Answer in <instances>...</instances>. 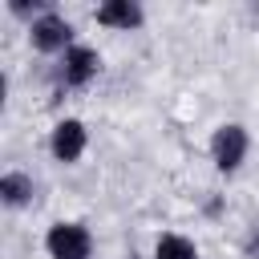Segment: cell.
Returning a JSON list of instances; mask_svg holds the SVG:
<instances>
[{"instance_id":"obj_1","label":"cell","mask_w":259,"mask_h":259,"mask_svg":"<svg viewBox=\"0 0 259 259\" xmlns=\"http://www.w3.org/2000/svg\"><path fill=\"white\" fill-rule=\"evenodd\" d=\"M49 255L53 259H89V231L77 223H57L49 231Z\"/></svg>"},{"instance_id":"obj_2","label":"cell","mask_w":259,"mask_h":259,"mask_svg":"<svg viewBox=\"0 0 259 259\" xmlns=\"http://www.w3.org/2000/svg\"><path fill=\"white\" fill-rule=\"evenodd\" d=\"M243 154H247V134L239 125H223L214 134V162H219V170H235L243 162Z\"/></svg>"},{"instance_id":"obj_3","label":"cell","mask_w":259,"mask_h":259,"mask_svg":"<svg viewBox=\"0 0 259 259\" xmlns=\"http://www.w3.org/2000/svg\"><path fill=\"white\" fill-rule=\"evenodd\" d=\"M69 24L61 20V16H40L36 24H32V45L36 49H45V53H53V49H65L69 45Z\"/></svg>"},{"instance_id":"obj_4","label":"cell","mask_w":259,"mask_h":259,"mask_svg":"<svg viewBox=\"0 0 259 259\" xmlns=\"http://www.w3.org/2000/svg\"><path fill=\"white\" fill-rule=\"evenodd\" d=\"M81 150H85V130H81V121H61V125L53 130V154H57L61 162H73V158H81Z\"/></svg>"},{"instance_id":"obj_5","label":"cell","mask_w":259,"mask_h":259,"mask_svg":"<svg viewBox=\"0 0 259 259\" xmlns=\"http://www.w3.org/2000/svg\"><path fill=\"white\" fill-rule=\"evenodd\" d=\"M97 20L109 24V28H138L142 24V8L130 4V0H109L97 8Z\"/></svg>"},{"instance_id":"obj_6","label":"cell","mask_w":259,"mask_h":259,"mask_svg":"<svg viewBox=\"0 0 259 259\" xmlns=\"http://www.w3.org/2000/svg\"><path fill=\"white\" fill-rule=\"evenodd\" d=\"M97 73V53L93 49H69L65 53V85H85Z\"/></svg>"},{"instance_id":"obj_7","label":"cell","mask_w":259,"mask_h":259,"mask_svg":"<svg viewBox=\"0 0 259 259\" xmlns=\"http://www.w3.org/2000/svg\"><path fill=\"white\" fill-rule=\"evenodd\" d=\"M0 194H4V202H8V206H20V202H28L32 182H28L24 174H4V178H0Z\"/></svg>"},{"instance_id":"obj_8","label":"cell","mask_w":259,"mask_h":259,"mask_svg":"<svg viewBox=\"0 0 259 259\" xmlns=\"http://www.w3.org/2000/svg\"><path fill=\"white\" fill-rule=\"evenodd\" d=\"M158 259H198V251L182 235H162L158 239Z\"/></svg>"}]
</instances>
